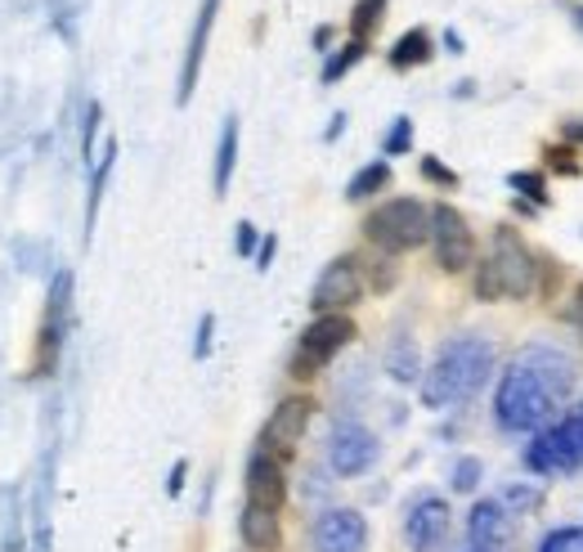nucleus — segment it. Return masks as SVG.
<instances>
[{
    "mask_svg": "<svg viewBox=\"0 0 583 552\" xmlns=\"http://www.w3.org/2000/svg\"><path fill=\"white\" fill-rule=\"evenodd\" d=\"M579 368L566 351L557 346H525L512 355V364L503 368V382L494 391V418L503 431H543L557 414L561 404L574 391Z\"/></svg>",
    "mask_w": 583,
    "mask_h": 552,
    "instance_id": "f257e3e1",
    "label": "nucleus"
},
{
    "mask_svg": "<svg viewBox=\"0 0 583 552\" xmlns=\"http://www.w3.org/2000/svg\"><path fill=\"white\" fill-rule=\"evenodd\" d=\"M494 368V346L476 333H462L454 342L441 346L435 364L422 373V404L426 409H454V404H467L485 382Z\"/></svg>",
    "mask_w": 583,
    "mask_h": 552,
    "instance_id": "f03ea898",
    "label": "nucleus"
},
{
    "mask_svg": "<svg viewBox=\"0 0 583 552\" xmlns=\"http://www.w3.org/2000/svg\"><path fill=\"white\" fill-rule=\"evenodd\" d=\"M471 292H476V302L534 297L538 292V252L512 225H498L489 238V252L476 261V274H471Z\"/></svg>",
    "mask_w": 583,
    "mask_h": 552,
    "instance_id": "7ed1b4c3",
    "label": "nucleus"
},
{
    "mask_svg": "<svg viewBox=\"0 0 583 552\" xmlns=\"http://www.w3.org/2000/svg\"><path fill=\"white\" fill-rule=\"evenodd\" d=\"M363 238L373 252L405 256L431 243V207L418 198H386L363 216Z\"/></svg>",
    "mask_w": 583,
    "mask_h": 552,
    "instance_id": "20e7f679",
    "label": "nucleus"
},
{
    "mask_svg": "<svg viewBox=\"0 0 583 552\" xmlns=\"http://www.w3.org/2000/svg\"><path fill=\"white\" fill-rule=\"evenodd\" d=\"M355 338H359V328H355L350 315H314L310 328L301 333V342H297V351H292V359H287V378L314 382Z\"/></svg>",
    "mask_w": 583,
    "mask_h": 552,
    "instance_id": "39448f33",
    "label": "nucleus"
},
{
    "mask_svg": "<svg viewBox=\"0 0 583 552\" xmlns=\"http://www.w3.org/2000/svg\"><path fill=\"white\" fill-rule=\"evenodd\" d=\"M431 252H435V266H441L445 274H467L481 261L476 230H471V220L454 203L431 207Z\"/></svg>",
    "mask_w": 583,
    "mask_h": 552,
    "instance_id": "423d86ee",
    "label": "nucleus"
},
{
    "mask_svg": "<svg viewBox=\"0 0 583 552\" xmlns=\"http://www.w3.org/2000/svg\"><path fill=\"white\" fill-rule=\"evenodd\" d=\"M363 292H369V283H363L359 256H337V261H327L323 274L314 279L310 306H314V315H346L350 306L363 302Z\"/></svg>",
    "mask_w": 583,
    "mask_h": 552,
    "instance_id": "0eeeda50",
    "label": "nucleus"
},
{
    "mask_svg": "<svg viewBox=\"0 0 583 552\" xmlns=\"http://www.w3.org/2000/svg\"><path fill=\"white\" fill-rule=\"evenodd\" d=\"M67 319H72V274L59 270L50 283V297H46V319H41V333H36V359H32V378H50L59 351H63V333H67Z\"/></svg>",
    "mask_w": 583,
    "mask_h": 552,
    "instance_id": "6e6552de",
    "label": "nucleus"
},
{
    "mask_svg": "<svg viewBox=\"0 0 583 552\" xmlns=\"http://www.w3.org/2000/svg\"><path fill=\"white\" fill-rule=\"evenodd\" d=\"M314 409H319V404H314L310 395H287V400H278V404H274V414H270L265 427H261V445H257V450L274 454L278 463L297 458V450H301V440H306V427H310Z\"/></svg>",
    "mask_w": 583,
    "mask_h": 552,
    "instance_id": "1a4fd4ad",
    "label": "nucleus"
},
{
    "mask_svg": "<svg viewBox=\"0 0 583 552\" xmlns=\"http://www.w3.org/2000/svg\"><path fill=\"white\" fill-rule=\"evenodd\" d=\"M525 467H530V471H543V476L583 467V445H579L570 418L548 422L543 431H534V445L525 450Z\"/></svg>",
    "mask_w": 583,
    "mask_h": 552,
    "instance_id": "9d476101",
    "label": "nucleus"
},
{
    "mask_svg": "<svg viewBox=\"0 0 583 552\" xmlns=\"http://www.w3.org/2000/svg\"><path fill=\"white\" fill-rule=\"evenodd\" d=\"M327 458H333V471L337 476H359V471L373 467L377 440H373V431L363 427L359 418H342L333 427V436H327Z\"/></svg>",
    "mask_w": 583,
    "mask_h": 552,
    "instance_id": "9b49d317",
    "label": "nucleus"
},
{
    "mask_svg": "<svg viewBox=\"0 0 583 552\" xmlns=\"http://www.w3.org/2000/svg\"><path fill=\"white\" fill-rule=\"evenodd\" d=\"M314 552H369V522L355 507H327L310 530Z\"/></svg>",
    "mask_w": 583,
    "mask_h": 552,
    "instance_id": "f8f14e48",
    "label": "nucleus"
},
{
    "mask_svg": "<svg viewBox=\"0 0 583 552\" xmlns=\"http://www.w3.org/2000/svg\"><path fill=\"white\" fill-rule=\"evenodd\" d=\"M405 539L413 552H435L449 539V503L441 494H418L405 517Z\"/></svg>",
    "mask_w": 583,
    "mask_h": 552,
    "instance_id": "ddd939ff",
    "label": "nucleus"
},
{
    "mask_svg": "<svg viewBox=\"0 0 583 552\" xmlns=\"http://www.w3.org/2000/svg\"><path fill=\"white\" fill-rule=\"evenodd\" d=\"M467 530H471V543H476L481 552H507L517 539V512L503 499H481L476 507H471Z\"/></svg>",
    "mask_w": 583,
    "mask_h": 552,
    "instance_id": "4468645a",
    "label": "nucleus"
},
{
    "mask_svg": "<svg viewBox=\"0 0 583 552\" xmlns=\"http://www.w3.org/2000/svg\"><path fill=\"white\" fill-rule=\"evenodd\" d=\"M243 490H247V503L257 507H270V512H283L287 503V471L274 454L257 450L247 458V471H243Z\"/></svg>",
    "mask_w": 583,
    "mask_h": 552,
    "instance_id": "2eb2a0df",
    "label": "nucleus"
},
{
    "mask_svg": "<svg viewBox=\"0 0 583 552\" xmlns=\"http://www.w3.org/2000/svg\"><path fill=\"white\" fill-rule=\"evenodd\" d=\"M215 10L221 0H202L198 5V23H194V36H189V50H185V68H179V103L194 99V86H198V72H202V54H207V41H211V23H215Z\"/></svg>",
    "mask_w": 583,
    "mask_h": 552,
    "instance_id": "dca6fc26",
    "label": "nucleus"
},
{
    "mask_svg": "<svg viewBox=\"0 0 583 552\" xmlns=\"http://www.w3.org/2000/svg\"><path fill=\"white\" fill-rule=\"evenodd\" d=\"M238 539L247 552H278L283 548V522L278 512L257 507V503H243L238 512Z\"/></svg>",
    "mask_w": 583,
    "mask_h": 552,
    "instance_id": "f3484780",
    "label": "nucleus"
},
{
    "mask_svg": "<svg viewBox=\"0 0 583 552\" xmlns=\"http://www.w3.org/2000/svg\"><path fill=\"white\" fill-rule=\"evenodd\" d=\"M431 54H435V41H431V32L426 27H409L399 41L390 46V54H386V63L395 68V72H413V68H422V63H431Z\"/></svg>",
    "mask_w": 583,
    "mask_h": 552,
    "instance_id": "a211bd4d",
    "label": "nucleus"
},
{
    "mask_svg": "<svg viewBox=\"0 0 583 552\" xmlns=\"http://www.w3.org/2000/svg\"><path fill=\"white\" fill-rule=\"evenodd\" d=\"M234 167H238V118H225V126H221V144H215V175H211L215 198H225V194H230Z\"/></svg>",
    "mask_w": 583,
    "mask_h": 552,
    "instance_id": "6ab92c4d",
    "label": "nucleus"
},
{
    "mask_svg": "<svg viewBox=\"0 0 583 552\" xmlns=\"http://www.w3.org/2000/svg\"><path fill=\"white\" fill-rule=\"evenodd\" d=\"M390 184V162L386 158H377V162H369V167H359L355 175H350V184H346V198L350 203H369L373 194H382Z\"/></svg>",
    "mask_w": 583,
    "mask_h": 552,
    "instance_id": "aec40b11",
    "label": "nucleus"
},
{
    "mask_svg": "<svg viewBox=\"0 0 583 552\" xmlns=\"http://www.w3.org/2000/svg\"><path fill=\"white\" fill-rule=\"evenodd\" d=\"M386 373H390L395 382H418V378H422V359H418L413 338H395V342L386 346Z\"/></svg>",
    "mask_w": 583,
    "mask_h": 552,
    "instance_id": "412c9836",
    "label": "nucleus"
},
{
    "mask_svg": "<svg viewBox=\"0 0 583 552\" xmlns=\"http://www.w3.org/2000/svg\"><path fill=\"white\" fill-rule=\"evenodd\" d=\"M113 162H117V144H108L103 158L95 162V175H90V203H86V234L95 230L99 220V203H103V189H108V175H113Z\"/></svg>",
    "mask_w": 583,
    "mask_h": 552,
    "instance_id": "4be33fe9",
    "label": "nucleus"
},
{
    "mask_svg": "<svg viewBox=\"0 0 583 552\" xmlns=\"http://www.w3.org/2000/svg\"><path fill=\"white\" fill-rule=\"evenodd\" d=\"M363 54H369V41H355V36H350V41H346L342 50L327 54V63H323V86L342 82V77H346V72H350V68H355Z\"/></svg>",
    "mask_w": 583,
    "mask_h": 552,
    "instance_id": "5701e85b",
    "label": "nucleus"
},
{
    "mask_svg": "<svg viewBox=\"0 0 583 552\" xmlns=\"http://www.w3.org/2000/svg\"><path fill=\"white\" fill-rule=\"evenodd\" d=\"M359 266H363V283H369L373 292H390L395 283H399V270H395V256H386V252H373L369 261L359 256Z\"/></svg>",
    "mask_w": 583,
    "mask_h": 552,
    "instance_id": "b1692460",
    "label": "nucleus"
},
{
    "mask_svg": "<svg viewBox=\"0 0 583 552\" xmlns=\"http://www.w3.org/2000/svg\"><path fill=\"white\" fill-rule=\"evenodd\" d=\"M382 14H386V0H355V10H350V36L355 41H369L382 23Z\"/></svg>",
    "mask_w": 583,
    "mask_h": 552,
    "instance_id": "393cba45",
    "label": "nucleus"
},
{
    "mask_svg": "<svg viewBox=\"0 0 583 552\" xmlns=\"http://www.w3.org/2000/svg\"><path fill=\"white\" fill-rule=\"evenodd\" d=\"M507 184L525 198V203H534V207H548V171H512L507 175Z\"/></svg>",
    "mask_w": 583,
    "mask_h": 552,
    "instance_id": "a878e982",
    "label": "nucleus"
},
{
    "mask_svg": "<svg viewBox=\"0 0 583 552\" xmlns=\"http://www.w3.org/2000/svg\"><path fill=\"white\" fill-rule=\"evenodd\" d=\"M561 283H566V266L557 261V256H548V252H538V292L534 297H543V302H553L557 292H561Z\"/></svg>",
    "mask_w": 583,
    "mask_h": 552,
    "instance_id": "bb28decb",
    "label": "nucleus"
},
{
    "mask_svg": "<svg viewBox=\"0 0 583 552\" xmlns=\"http://www.w3.org/2000/svg\"><path fill=\"white\" fill-rule=\"evenodd\" d=\"M543 171H553V175H579L583 167H579V149L574 144H548V149H543Z\"/></svg>",
    "mask_w": 583,
    "mask_h": 552,
    "instance_id": "cd10ccee",
    "label": "nucleus"
},
{
    "mask_svg": "<svg viewBox=\"0 0 583 552\" xmlns=\"http://www.w3.org/2000/svg\"><path fill=\"white\" fill-rule=\"evenodd\" d=\"M409 149H413V122L409 118H395L390 135L382 139V154L386 158H399V154H409Z\"/></svg>",
    "mask_w": 583,
    "mask_h": 552,
    "instance_id": "c85d7f7f",
    "label": "nucleus"
},
{
    "mask_svg": "<svg viewBox=\"0 0 583 552\" xmlns=\"http://www.w3.org/2000/svg\"><path fill=\"white\" fill-rule=\"evenodd\" d=\"M481 486V458H458L454 463V490L458 494H471Z\"/></svg>",
    "mask_w": 583,
    "mask_h": 552,
    "instance_id": "c756f323",
    "label": "nucleus"
},
{
    "mask_svg": "<svg viewBox=\"0 0 583 552\" xmlns=\"http://www.w3.org/2000/svg\"><path fill=\"white\" fill-rule=\"evenodd\" d=\"M538 552H583V530H553L538 543Z\"/></svg>",
    "mask_w": 583,
    "mask_h": 552,
    "instance_id": "7c9ffc66",
    "label": "nucleus"
},
{
    "mask_svg": "<svg viewBox=\"0 0 583 552\" xmlns=\"http://www.w3.org/2000/svg\"><path fill=\"white\" fill-rule=\"evenodd\" d=\"M418 167H422V180L441 184V189H458V171H449V167H445L441 158H422Z\"/></svg>",
    "mask_w": 583,
    "mask_h": 552,
    "instance_id": "2f4dec72",
    "label": "nucleus"
},
{
    "mask_svg": "<svg viewBox=\"0 0 583 552\" xmlns=\"http://www.w3.org/2000/svg\"><path fill=\"white\" fill-rule=\"evenodd\" d=\"M99 118H103V108L90 99L86 103V126H82V158L95 162V131H99Z\"/></svg>",
    "mask_w": 583,
    "mask_h": 552,
    "instance_id": "473e14b6",
    "label": "nucleus"
},
{
    "mask_svg": "<svg viewBox=\"0 0 583 552\" xmlns=\"http://www.w3.org/2000/svg\"><path fill=\"white\" fill-rule=\"evenodd\" d=\"M234 247H238V256H251L257 261V252H261V230L251 225V220H238V234H234Z\"/></svg>",
    "mask_w": 583,
    "mask_h": 552,
    "instance_id": "72a5a7b5",
    "label": "nucleus"
},
{
    "mask_svg": "<svg viewBox=\"0 0 583 552\" xmlns=\"http://www.w3.org/2000/svg\"><path fill=\"white\" fill-rule=\"evenodd\" d=\"M211 333H215V315H202L198 342H194V359H207V355H211Z\"/></svg>",
    "mask_w": 583,
    "mask_h": 552,
    "instance_id": "f704fd0d",
    "label": "nucleus"
},
{
    "mask_svg": "<svg viewBox=\"0 0 583 552\" xmlns=\"http://www.w3.org/2000/svg\"><path fill=\"white\" fill-rule=\"evenodd\" d=\"M185 476H189V463L185 458H175V467H171V481H166V494L175 499L179 490H185Z\"/></svg>",
    "mask_w": 583,
    "mask_h": 552,
    "instance_id": "c9c22d12",
    "label": "nucleus"
},
{
    "mask_svg": "<svg viewBox=\"0 0 583 552\" xmlns=\"http://www.w3.org/2000/svg\"><path fill=\"white\" fill-rule=\"evenodd\" d=\"M570 323L579 328V338H583V283H574V292H570Z\"/></svg>",
    "mask_w": 583,
    "mask_h": 552,
    "instance_id": "e433bc0d",
    "label": "nucleus"
},
{
    "mask_svg": "<svg viewBox=\"0 0 583 552\" xmlns=\"http://www.w3.org/2000/svg\"><path fill=\"white\" fill-rule=\"evenodd\" d=\"M274 252H278V238H274V234H265V238H261V252H257V270H270Z\"/></svg>",
    "mask_w": 583,
    "mask_h": 552,
    "instance_id": "4c0bfd02",
    "label": "nucleus"
},
{
    "mask_svg": "<svg viewBox=\"0 0 583 552\" xmlns=\"http://www.w3.org/2000/svg\"><path fill=\"white\" fill-rule=\"evenodd\" d=\"M561 139L574 144V149H583V118H570V122L561 126Z\"/></svg>",
    "mask_w": 583,
    "mask_h": 552,
    "instance_id": "58836bf2",
    "label": "nucleus"
},
{
    "mask_svg": "<svg viewBox=\"0 0 583 552\" xmlns=\"http://www.w3.org/2000/svg\"><path fill=\"white\" fill-rule=\"evenodd\" d=\"M570 427H574V436H579V445H583V404H579V409L570 414Z\"/></svg>",
    "mask_w": 583,
    "mask_h": 552,
    "instance_id": "ea45409f",
    "label": "nucleus"
},
{
    "mask_svg": "<svg viewBox=\"0 0 583 552\" xmlns=\"http://www.w3.org/2000/svg\"><path fill=\"white\" fill-rule=\"evenodd\" d=\"M342 131H346V113H337V118H333V126H327V139H337Z\"/></svg>",
    "mask_w": 583,
    "mask_h": 552,
    "instance_id": "a19ab883",
    "label": "nucleus"
},
{
    "mask_svg": "<svg viewBox=\"0 0 583 552\" xmlns=\"http://www.w3.org/2000/svg\"><path fill=\"white\" fill-rule=\"evenodd\" d=\"M327 41H333V27H319V32H314V46H319V50H323V46H327Z\"/></svg>",
    "mask_w": 583,
    "mask_h": 552,
    "instance_id": "79ce46f5",
    "label": "nucleus"
},
{
    "mask_svg": "<svg viewBox=\"0 0 583 552\" xmlns=\"http://www.w3.org/2000/svg\"><path fill=\"white\" fill-rule=\"evenodd\" d=\"M512 207H517V216H534V211H538V207H534V203H525V198H517Z\"/></svg>",
    "mask_w": 583,
    "mask_h": 552,
    "instance_id": "37998d69",
    "label": "nucleus"
},
{
    "mask_svg": "<svg viewBox=\"0 0 583 552\" xmlns=\"http://www.w3.org/2000/svg\"><path fill=\"white\" fill-rule=\"evenodd\" d=\"M570 14H574V23H579V27H583V5H574V10H570Z\"/></svg>",
    "mask_w": 583,
    "mask_h": 552,
    "instance_id": "c03bdc74",
    "label": "nucleus"
},
{
    "mask_svg": "<svg viewBox=\"0 0 583 552\" xmlns=\"http://www.w3.org/2000/svg\"><path fill=\"white\" fill-rule=\"evenodd\" d=\"M471 552H481V548H471Z\"/></svg>",
    "mask_w": 583,
    "mask_h": 552,
    "instance_id": "a18cd8bd",
    "label": "nucleus"
}]
</instances>
